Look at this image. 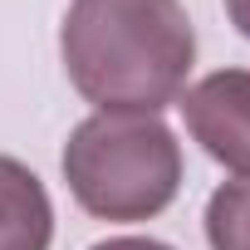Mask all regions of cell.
<instances>
[{
  "mask_svg": "<svg viewBox=\"0 0 250 250\" xmlns=\"http://www.w3.org/2000/svg\"><path fill=\"white\" fill-rule=\"evenodd\" d=\"M59 59L98 113L157 118L187 93L196 30L182 0H69Z\"/></svg>",
  "mask_w": 250,
  "mask_h": 250,
  "instance_id": "cell-1",
  "label": "cell"
},
{
  "mask_svg": "<svg viewBox=\"0 0 250 250\" xmlns=\"http://www.w3.org/2000/svg\"><path fill=\"white\" fill-rule=\"evenodd\" d=\"M69 196L98 221H152L182 191V143L152 113H93L64 143Z\"/></svg>",
  "mask_w": 250,
  "mask_h": 250,
  "instance_id": "cell-2",
  "label": "cell"
},
{
  "mask_svg": "<svg viewBox=\"0 0 250 250\" xmlns=\"http://www.w3.org/2000/svg\"><path fill=\"white\" fill-rule=\"evenodd\" d=\"M187 133L235 177H250V69H216L177 98Z\"/></svg>",
  "mask_w": 250,
  "mask_h": 250,
  "instance_id": "cell-3",
  "label": "cell"
},
{
  "mask_svg": "<svg viewBox=\"0 0 250 250\" xmlns=\"http://www.w3.org/2000/svg\"><path fill=\"white\" fill-rule=\"evenodd\" d=\"M54 240V206L44 182L0 152V250H49Z\"/></svg>",
  "mask_w": 250,
  "mask_h": 250,
  "instance_id": "cell-4",
  "label": "cell"
},
{
  "mask_svg": "<svg viewBox=\"0 0 250 250\" xmlns=\"http://www.w3.org/2000/svg\"><path fill=\"white\" fill-rule=\"evenodd\" d=\"M206 240H211V250H250V177L221 182L211 191Z\"/></svg>",
  "mask_w": 250,
  "mask_h": 250,
  "instance_id": "cell-5",
  "label": "cell"
},
{
  "mask_svg": "<svg viewBox=\"0 0 250 250\" xmlns=\"http://www.w3.org/2000/svg\"><path fill=\"white\" fill-rule=\"evenodd\" d=\"M88 250H172L167 240H152V235H113V240H98Z\"/></svg>",
  "mask_w": 250,
  "mask_h": 250,
  "instance_id": "cell-6",
  "label": "cell"
},
{
  "mask_svg": "<svg viewBox=\"0 0 250 250\" xmlns=\"http://www.w3.org/2000/svg\"><path fill=\"white\" fill-rule=\"evenodd\" d=\"M226 15H230V25L250 40V0H226Z\"/></svg>",
  "mask_w": 250,
  "mask_h": 250,
  "instance_id": "cell-7",
  "label": "cell"
}]
</instances>
